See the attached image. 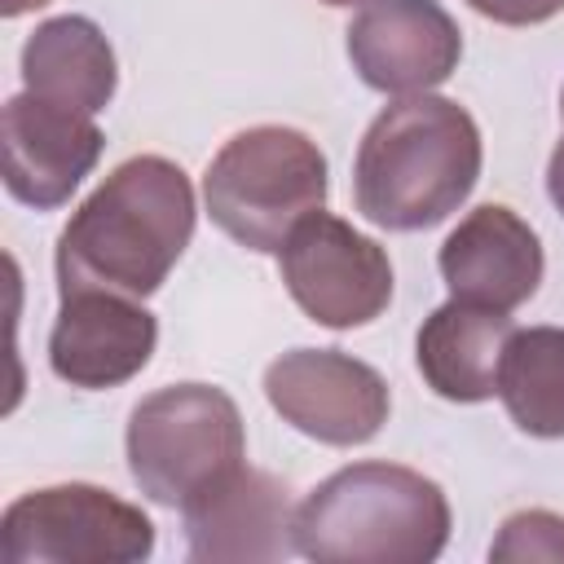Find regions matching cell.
I'll return each instance as SVG.
<instances>
[{"label":"cell","instance_id":"6da1fadb","mask_svg":"<svg viewBox=\"0 0 564 564\" xmlns=\"http://www.w3.org/2000/svg\"><path fill=\"white\" fill-rule=\"evenodd\" d=\"M194 216V185L181 163L163 154L119 163L57 238V291L154 295L189 247Z\"/></svg>","mask_w":564,"mask_h":564},{"label":"cell","instance_id":"7a4b0ae2","mask_svg":"<svg viewBox=\"0 0 564 564\" xmlns=\"http://www.w3.org/2000/svg\"><path fill=\"white\" fill-rule=\"evenodd\" d=\"M480 181L476 119L432 93L401 97L375 115L352 159L357 212L392 234L441 225Z\"/></svg>","mask_w":564,"mask_h":564},{"label":"cell","instance_id":"3957f363","mask_svg":"<svg viewBox=\"0 0 564 564\" xmlns=\"http://www.w3.org/2000/svg\"><path fill=\"white\" fill-rule=\"evenodd\" d=\"M449 498L401 463H352L295 507V555L317 564H427L449 542Z\"/></svg>","mask_w":564,"mask_h":564},{"label":"cell","instance_id":"277c9868","mask_svg":"<svg viewBox=\"0 0 564 564\" xmlns=\"http://www.w3.org/2000/svg\"><path fill=\"white\" fill-rule=\"evenodd\" d=\"M207 216L247 251H282L326 203V154L300 128L260 123L229 137L203 176Z\"/></svg>","mask_w":564,"mask_h":564},{"label":"cell","instance_id":"5b68a950","mask_svg":"<svg viewBox=\"0 0 564 564\" xmlns=\"http://www.w3.org/2000/svg\"><path fill=\"white\" fill-rule=\"evenodd\" d=\"M128 471L159 507H189L247 458L242 414L212 383H172L128 414Z\"/></svg>","mask_w":564,"mask_h":564},{"label":"cell","instance_id":"8992f818","mask_svg":"<svg viewBox=\"0 0 564 564\" xmlns=\"http://www.w3.org/2000/svg\"><path fill=\"white\" fill-rule=\"evenodd\" d=\"M0 551L9 564H137L154 551V524L119 494L70 480L13 498Z\"/></svg>","mask_w":564,"mask_h":564},{"label":"cell","instance_id":"52a82bcc","mask_svg":"<svg viewBox=\"0 0 564 564\" xmlns=\"http://www.w3.org/2000/svg\"><path fill=\"white\" fill-rule=\"evenodd\" d=\"M278 269L304 317L326 330L370 326L392 300L388 251L330 212H313L291 229Z\"/></svg>","mask_w":564,"mask_h":564},{"label":"cell","instance_id":"ba28073f","mask_svg":"<svg viewBox=\"0 0 564 564\" xmlns=\"http://www.w3.org/2000/svg\"><path fill=\"white\" fill-rule=\"evenodd\" d=\"M264 397L295 432L322 445H366L388 423L392 397L375 366L339 348H291L264 370Z\"/></svg>","mask_w":564,"mask_h":564},{"label":"cell","instance_id":"9c48e42d","mask_svg":"<svg viewBox=\"0 0 564 564\" xmlns=\"http://www.w3.org/2000/svg\"><path fill=\"white\" fill-rule=\"evenodd\" d=\"M344 35L361 84L392 97L445 84L463 57V31L436 0H366Z\"/></svg>","mask_w":564,"mask_h":564},{"label":"cell","instance_id":"30bf717a","mask_svg":"<svg viewBox=\"0 0 564 564\" xmlns=\"http://www.w3.org/2000/svg\"><path fill=\"white\" fill-rule=\"evenodd\" d=\"M0 141L4 189L35 212L62 207L106 150V137L93 123V115L53 106L35 93H18L4 101Z\"/></svg>","mask_w":564,"mask_h":564},{"label":"cell","instance_id":"8fae6325","mask_svg":"<svg viewBox=\"0 0 564 564\" xmlns=\"http://www.w3.org/2000/svg\"><path fill=\"white\" fill-rule=\"evenodd\" d=\"M154 344L159 322L141 300L119 291H66L48 335V366L70 388H119L150 366Z\"/></svg>","mask_w":564,"mask_h":564},{"label":"cell","instance_id":"7c38bea8","mask_svg":"<svg viewBox=\"0 0 564 564\" xmlns=\"http://www.w3.org/2000/svg\"><path fill=\"white\" fill-rule=\"evenodd\" d=\"M436 264L454 300L511 313L533 300L546 260L529 220L502 203H485L449 229Z\"/></svg>","mask_w":564,"mask_h":564},{"label":"cell","instance_id":"4fadbf2b","mask_svg":"<svg viewBox=\"0 0 564 564\" xmlns=\"http://www.w3.org/2000/svg\"><path fill=\"white\" fill-rule=\"evenodd\" d=\"M181 516L189 560H282L295 551V507L286 485L247 463L181 507Z\"/></svg>","mask_w":564,"mask_h":564},{"label":"cell","instance_id":"5bb4252c","mask_svg":"<svg viewBox=\"0 0 564 564\" xmlns=\"http://www.w3.org/2000/svg\"><path fill=\"white\" fill-rule=\"evenodd\" d=\"M516 335V322L502 308L454 300L441 304L414 339V361L423 383L458 405L489 401L498 392V366L507 352V339Z\"/></svg>","mask_w":564,"mask_h":564},{"label":"cell","instance_id":"9a60e30c","mask_svg":"<svg viewBox=\"0 0 564 564\" xmlns=\"http://www.w3.org/2000/svg\"><path fill=\"white\" fill-rule=\"evenodd\" d=\"M22 84L26 93L53 106L97 115L110 106L119 84L115 48L93 18H79V13L48 18L22 44Z\"/></svg>","mask_w":564,"mask_h":564},{"label":"cell","instance_id":"2e32d148","mask_svg":"<svg viewBox=\"0 0 564 564\" xmlns=\"http://www.w3.org/2000/svg\"><path fill=\"white\" fill-rule=\"evenodd\" d=\"M498 397L524 436H564V326H529L507 339Z\"/></svg>","mask_w":564,"mask_h":564},{"label":"cell","instance_id":"e0dca14e","mask_svg":"<svg viewBox=\"0 0 564 564\" xmlns=\"http://www.w3.org/2000/svg\"><path fill=\"white\" fill-rule=\"evenodd\" d=\"M489 560H516V564L551 560V564H564V516L542 511V507L507 516L494 546H489Z\"/></svg>","mask_w":564,"mask_h":564},{"label":"cell","instance_id":"ac0fdd59","mask_svg":"<svg viewBox=\"0 0 564 564\" xmlns=\"http://www.w3.org/2000/svg\"><path fill=\"white\" fill-rule=\"evenodd\" d=\"M480 18L502 22V26H538L564 13V0H467Z\"/></svg>","mask_w":564,"mask_h":564},{"label":"cell","instance_id":"d6986e66","mask_svg":"<svg viewBox=\"0 0 564 564\" xmlns=\"http://www.w3.org/2000/svg\"><path fill=\"white\" fill-rule=\"evenodd\" d=\"M546 194H551L555 212L564 216V137H560V145L551 150V163H546Z\"/></svg>","mask_w":564,"mask_h":564},{"label":"cell","instance_id":"ffe728a7","mask_svg":"<svg viewBox=\"0 0 564 564\" xmlns=\"http://www.w3.org/2000/svg\"><path fill=\"white\" fill-rule=\"evenodd\" d=\"M48 0H0V13L4 18H22V13H31V9H44Z\"/></svg>","mask_w":564,"mask_h":564},{"label":"cell","instance_id":"44dd1931","mask_svg":"<svg viewBox=\"0 0 564 564\" xmlns=\"http://www.w3.org/2000/svg\"><path fill=\"white\" fill-rule=\"evenodd\" d=\"M322 4H335L339 9V4H366V0H322Z\"/></svg>","mask_w":564,"mask_h":564},{"label":"cell","instance_id":"7402d4cb","mask_svg":"<svg viewBox=\"0 0 564 564\" xmlns=\"http://www.w3.org/2000/svg\"><path fill=\"white\" fill-rule=\"evenodd\" d=\"M560 119H564V93H560Z\"/></svg>","mask_w":564,"mask_h":564}]
</instances>
